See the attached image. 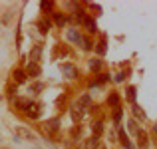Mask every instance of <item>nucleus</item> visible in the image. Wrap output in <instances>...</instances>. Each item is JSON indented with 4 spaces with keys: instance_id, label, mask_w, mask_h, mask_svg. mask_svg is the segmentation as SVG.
I'll use <instances>...</instances> for the list:
<instances>
[{
    "instance_id": "obj_9",
    "label": "nucleus",
    "mask_w": 157,
    "mask_h": 149,
    "mask_svg": "<svg viewBox=\"0 0 157 149\" xmlns=\"http://www.w3.org/2000/svg\"><path fill=\"white\" fill-rule=\"evenodd\" d=\"M14 80H16V84H24V82H26V72L16 70V72H14Z\"/></svg>"
},
{
    "instance_id": "obj_21",
    "label": "nucleus",
    "mask_w": 157,
    "mask_h": 149,
    "mask_svg": "<svg viewBox=\"0 0 157 149\" xmlns=\"http://www.w3.org/2000/svg\"><path fill=\"white\" fill-rule=\"evenodd\" d=\"M127 99H129L131 103L135 101V88H133V86H129V88H127Z\"/></svg>"
},
{
    "instance_id": "obj_15",
    "label": "nucleus",
    "mask_w": 157,
    "mask_h": 149,
    "mask_svg": "<svg viewBox=\"0 0 157 149\" xmlns=\"http://www.w3.org/2000/svg\"><path fill=\"white\" fill-rule=\"evenodd\" d=\"M131 109H133V115H135L137 119H145V111H143V109H141L139 105H133Z\"/></svg>"
},
{
    "instance_id": "obj_1",
    "label": "nucleus",
    "mask_w": 157,
    "mask_h": 149,
    "mask_svg": "<svg viewBox=\"0 0 157 149\" xmlns=\"http://www.w3.org/2000/svg\"><path fill=\"white\" fill-rule=\"evenodd\" d=\"M60 129V119H50V121L44 123V131L46 133H56Z\"/></svg>"
},
{
    "instance_id": "obj_23",
    "label": "nucleus",
    "mask_w": 157,
    "mask_h": 149,
    "mask_svg": "<svg viewBox=\"0 0 157 149\" xmlns=\"http://www.w3.org/2000/svg\"><path fill=\"white\" fill-rule=\"evenodd\" d=\"M100 66H101L100 60H90V68L92 70H100Z\"/></svg>"
},
{
    "instance_id": "obj_17",
    "label": "nucleus",
    "mask_w": 157,
    "mask_h": 149,
    "mask_svg": "<svg viewBox=\"0 0 157 149\" xmlns=\"http://www.w3.org/2000/svg\"><path fill=\"white\" fill-rule=\"evenodd\" d=\"M127 125H129V131H131V133H133V135H139V131H141V129H139L137 121H133V119H131V121L127 123Z\"/></svg>"
},
{
    "instance_id": "obj_2",
    "label": "nucleus",
    "mask_w": 157,
    "mask_h": 149,
    "mask_svg": "<svg viewBox=\"0 0 157 149\" xmlns=\"http://www.w3.org/2000/svg\"><path fill=\"white\" fill-rule=\"evenodd\" d=\"M78 107H80L82 111H86V109H90V107H92V97L88 96V94H84V96H82L80 99H78V103H76Z\"/></svg>"
},
{
    "instance_id": "obj_14",
    "label": "nucleus",
    "mask_w": 157,
    "mask_h": 149,
    "mask_svg": "<svg viewBox=\"0 0 157 149\" xmlns=\"http://www.w3.org/2000/svg\"><path fill=\"white\" fill-rule=\"evenodd\" d=\"M82 115H84V111H82L78 105H76V107H72V117H74V121H80Z\"/></svg>"
},
{
    "instance_id": "obj_4",
    "label": "nucleus",
    "mask_w": 157,
    "mask_h": 149,
    "mask_svg": "<svg viewBox=\"0 0 157 149\" xmlns=\"http://www.w3.org/2000/svg\"><path fill=\"white\" fill-rule=\"evenodd\" d=\"M40 72H42V70H40V66H38V64H34V62H30V64H28L26 74H28L30 78H38V76H40Z\"/></svg>"
},
{
    "instance_id": "obj_13",
    "label": "nucleus",
    "mask_w": 157,
    "mask_h": 149,
    "mask_svg": "<svg viewBox=\"0 0 157 149\" xmlns=\"http://www.w3.org/2000/svg\"><path fill=\"white\" fill-rule=\"evenodd\" d=\"M68 40H72V42H82V36L80 34H78V32L76 30H68Z\"/></svg>"
},
{
    "instance_id": "obj_10",
    "label": "nucleus",
    "mask_w": 157,
    "mask_h": 149,
    "mask_svg": "<svg viewBox=\"0 0 157 149\" xmlns=\"http://www.w3.org/2000/svg\"><path fill=\"white\" fill-rule=\"evenodd\" d=\"M28 115H30V117H40V105H38V103H32V105H30Z\"/></svg>"
},
{
    "instance_id": "obj_25",
    "label": "nucleus",
    "mask_w": 157,
    "mask_h": 149,
    "mask_svg": "<svg viewBox=\"0 0 157 149\" xmlns=\"http://www.w3.org/2000/svg\"><path fill=\"white\" fill-rule=\"evenodd\" d=\"M82 42H84V50H92V42H90V40H82Z\"/></svg>"
},
{
    "instance_id": "obj_20",
    "label": "nucleus",
    "mask_w": 157,
    "mask_h": 149,
    "mask_svg": "<svg viewBox=\"0 0 157 149\" xmlns=\"http://www.w3.org/2000/svg\"><path fill=\"white\" fill-rule=\"evenodd\" d=\"M121 115H123L121 107H115V111H113V121H115V123H119V121H121Z\"/></svg>"
},
{
    "instance_id": "obj_3",
    "label": "nucleus",
    "mask_w": 157,
    "mask_h": 149,
    "mask_svg": "<svg viewBox=\"0 0 157 149\" xmlns=\"http://www.w3.org/2000/svg\"><path fill=\"white\" fill-rule=\"evenodd\" d=\"M60 70H62V72H64L68 78H76V76H78V70L74 68L72 64H62V66H60Z\"/></svg>"
},
{
    "instance_id": "obj_18",
    "label": "nucleus",
    "mask_w": 157,
    "mask_h": 149,
    "mask_svg": "<svg viewBox=\"0 0 157 149\" xmlns=\"http://www.w3.org/2000/svg\"><path fill=\"white\" fill-rule=\"evenodd\" d=\"M38 28H40L42 34H46V32L50 30V22H48V20H42V22H38Z\"/></svg>"
},
{
    "instance_id": "obj_11",
    "label": "nucleus",
    "mask_w": 157,
    "mask_h": 149,
    "mask_svg": "<svg viewBox=\"0 0 157 149\" xmlns=\"http://www.w3.org/2000/svg\"><path fill=\"white\" fill-rule=\"evenodd\" d=\"M92 131H94V135H101V131H104V123H101V121H94L92 123Z\"/></svg>"
},
{
    "instance_id": "obj_5",
    "label": "nucleus",
    "mask_w": 157,
    "mask_h": 149,
    "mask_svg": "<svg viewBox=\"0 0 157 149\" xmlns=\"http://www.w3.org/2000/svg\"><path fill=\"white\" fill-rule=\"evenodd\" d=\"M40 54H42V46H34L32 48V52H30V62H34V64H38V60H40Z\"/></svg>"
},
{
    "instance_id": "obj_19",
    "label": "nucleus",
    "mask_w": 157,
    "mask_h": 149,
    "mask_svg": "<svg viewBox=\"0 0 157 149\" xmlns=\"http://www.w3.org/2000/svg\"><path fill=\"white\" fill-rule=\"evenodd\" d=\"M40 8H42L44 12H52V8H54V4L50 2V0H44V2H40Z\"/></svg>"
},
{
    "instance_id": "obj_27",
    "label": "nucleus",
    "mask_w": 157,
    "mask_h": 149,
    "mask_svg": "<svg viewBox=\"0 0 157 149\" xmlns=\"http://www.w3.org/2000/svg\"><path fill=\"white\" fill-rule=\"evenodd\" d=\"M153 131H155V133H157V123H155V127H153Z\"/></svg>"
},
{
    "instance_id": "obj_12",
    "label": "nucleus",
    "mask_w": 157,
    "mask_h": 149,
    "mask_svg": "<svg viewBox=\"0 0 157 149\" xmlns=\"http://www.w3.org/2000/svg\"><path fill=\"white\" fill-rule=\"evenodd\" d=\"M107 103H109V105H113V107H119V96L117 94H109V97H107Z\"/></svg>"
},
{
    "instance_id": "obj_28",
    "label": "nucleus",
    "mask_w": 157,
    "mask_h": 149,
    "mask_svg": "<svg viewBox=\"0 0 157 149\" xmlns=\"http://www.w3.org/2000/svg\"><path fill=\"white\" fill-rule=\"evenodd\" d=\"M101 149H104V147H101Z\"/></svg>"
},
{
    "instance_id": "obj_22",
    "label": "nucleus",
    "mask_w": 157,
    "mask_h": 149,
    "mask_svg": "<svg viewBox=\"0 0 157 149\" xmlns=\"http://www.w3.org/2000/svg\"><path fill=\"white\" fill-rule=\"evenodd\" d=\"M105 42H100V44H98V46H96V52L98 54H100V56H104V54H105Z\"/></svg>"
},
{
    "instance_id": "obj_24",
    "label": "nucleus",
    "mask_w": 157,
    "mask_h": 149,
    "mask_svg": "<svg viewBox=\"0 0 157 149\" xmlns=\"http://www.w3.org/2000/svg\"><path fill=\"white\" fill-rule=\"evenodd\" d=\"M107 80H109V76H105V74H101V76L98 78V82H96V84H104V82H107Z\"/></svg>"
},
{
    "instance_id": "obj_16",
    "label": "nucleus",
    "mask_w": 157,
    "mask_h": 149,
    "mask_svg": "<svg viewBox=\"0 0 157 149\" xmlns=\"http://www.w3.org/2000/svg\"><path fill=\"white\" fill-rule=\"evenodd\" d=\"M54 22H56V26H64V24H66V16L64 14H54Z\"/></svg>"
},
{
    "instance_id": "obj_7",
    "label": "nucleus",
    "mask_w": 157,
    "mask_h": 149,
    "mask_svg": "<svg viewBox=\"0 0 157 149\" xmlns=\"http://www.w3.org/2000/svg\"><path fill=\"white\" fill-rule=\"evenodd\" d=\"M30 105H32V103H30V99H26V97H18V99H16V107H18V109H30Z\"/></svg>"
},
{
    "instance_id": "obj_8",
    "label": "nucleus",
    "mask_w": 157,
    "mask_h": 149,
    "mask_svg": "<svg viewBox=\"0 0 157 149\" xmlns=\"http://www.w3.org/2000/svg\"><path fill=\"white\" fill-rule=\"evenodd\" d=\"M137 143H139V147H141V149H147V143H149V141H147V133H145V131H139V135H137Z\"/></svg>"
},
{
    "instance_id": "obj_26",
    "label": "nucleus",
    "mask_w": 157,
    "mask_h": 149,
    "mask_svg": "<svg viewBox=\"0 0 157 149\" xmlns=\"http://www.w3.org/2000/svg\"><path fill=\"white\" fill-rule=\"evenodd\" d=\"M123 76H125V74H117V76H115V82H123Z\"/></svg>"
},
{
    "instance_id": "obj_6",
    "label": "nucleus",
    "mask_w": 157,
    "mask_h": 149,
    "mask_svg": "<svg viewBox=\"0 0 157 149\" xmlns=\"http://www.w3.org/2000/svg\"><path fill=\"white\" fill-rule=\"evenodd\" d=\"M84 26H86V30H88V32H96L98 30L96 20H92L90 16H86V18H84Z\"/></svg>"
}]
</instances>
